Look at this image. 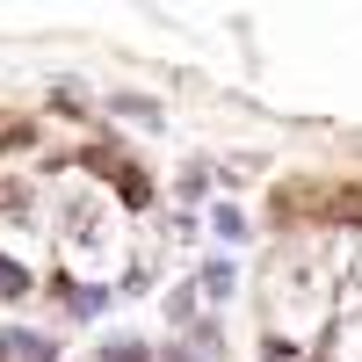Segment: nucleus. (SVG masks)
Returning <instances> with one entry per match:
<instances>
[{
	"instance_id": "obj_1",
	"label": "nucleus",
	"mask_w": 362,
	"mask_h": 362,
	"mask_svg": "<svg viewBox=\"0 0 362 362\" xmlns=\"http://www.w3.org/2000/svg\"><path fill=\"white\" fill-rule=\"evenodd\" d=\"M22 290H29V276H22L15 261H0V297H22Z\"/></svg>"
}]
</instances>
